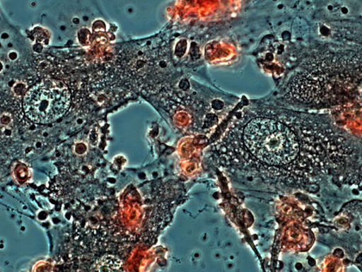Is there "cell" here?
<instances>
[{
  "label": "cell",
  "mask_w": 362,
  "mask_h": 272,
  "mask_svg": "<svg viewBox=\"0 0 362 272\" xmlns=\"http://www.w3.org/2000/svg\"><path fill=\"white\" fill-rule=\"evenodd\" d=\"M243 141L255 158L268 165L288 164L298 153L296 134L282 122L264 117L247 124Z\"/></svg>",
  "instance_id": "1"
},
{
  "label": "cell",
  "mask_w": 362,
  "mask_h": 272,
  "mask_svg": "<svg viewBox=\"0 0 362 272\" xmlns=\"http://www.w3.org/2000/svg\"><path fill=\"white\" fill-rule=\"evenodd\" d=\"M70 102L71 94L66 86L48 79L28 90L24 97L23 108L31 121L46 124L64 115Z\"/></svg>",
  "instance_id": "2"
},
{
  "label": "cell",
  "mask_w": 362,
  "mask_h": 272,
  "mask_svg": "<svg viewBox=\"0 0 362 272\" xmlns=\"http://www.w3.org/2000/svg\"><path fill=\"white\" fill-rule=\"evenodd\" d=\"M291 93L298 100L310 102L320 97L322 93L318 80L308 73H299L292 83Z\"/></svg>",
  "instance_id": "3"
}]
</instances>
